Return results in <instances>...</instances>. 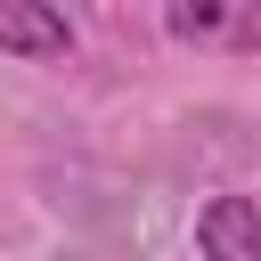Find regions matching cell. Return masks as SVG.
Returning a JSON list of instances; mask_svg holds the SVG:
<instances>
[{"label": "cell", "instance_id": "cell-1", "mask_svg": "<svg viewBox=\"0 0 261 261\" xmlns=\"http://www.w3.org/2000/svg\"><path fill=\"white\" fill-rule=\"evenodd\" d=\"M171 33L204 49H261V0H179Z\"/></svg>", "mask_w": 261, "mask_h": 261}, {"label": "cell", "instance_id": "cell-2", "mask_svg": "<svg viewBox=\"0 0 261 261\" xmlns=\"http://www.w3.org/2000/svg\"><path fill=\"white\" fill-rule=\"evenodd\" d=\"M196 245H204V261H261V204L253 196H212L196 212Z\"/></svg>", "mask_w": 261, "mask_h": 261}, {"label": "cell", "instance_id": "cell-3", "mask_svg": "<svg viewBox=\"0 0 261 261\" xmlns=\"http://www.w3.org/2000/svg\"><path fill=\"white\" fill-rule=\"evenodd\" d=\"M73 24L49 0H0V57H65Z\"/></svg>", "mask_w": 261, "mask_h": 261}]
</instances>
